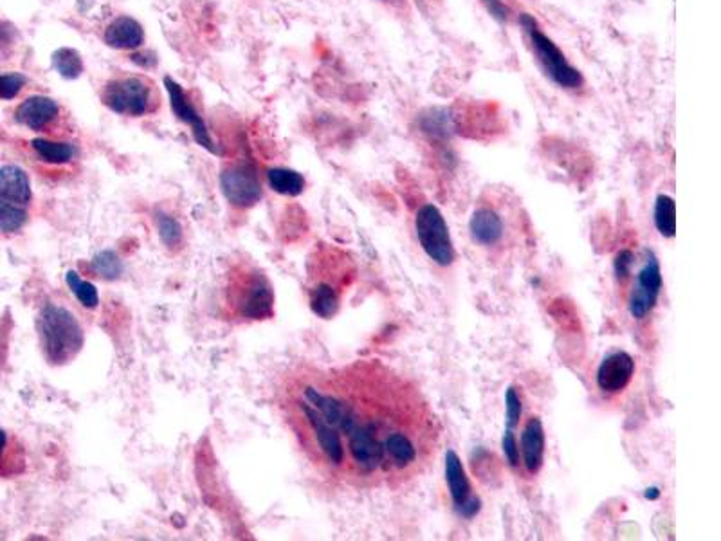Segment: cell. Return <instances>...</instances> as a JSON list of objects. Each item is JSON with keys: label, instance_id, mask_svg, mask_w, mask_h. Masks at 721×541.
<instances>
[{"label": "cell", "instance_id": "obj_1", "mask_svg": "<svg viewBox=\"0 0 721 541\" xmlns=\"http://www.w3.org/2000/svg\"><path fill=\"white\" fill-rule=\"evenodd\" d=\"M284 412L312 466L352 487H396L426 471L440 426L420 390L379 361L304 370Z\"/></svg>", "mask_w": 721, "mask_h": 541}, {"label": "cell", "instance_id": "obj_2", "mask_svg": "<svg viewBox=\"0 0 721 541\" xmlns=\"http://www.w3.org/2000/svg\"><path fill=\"white\" fill-rule=\"evenodd\" d=\"M224 302L231 318L260 322L273 316L275 291L264 271L249 262H238L227 271Z\"/></svg>", "mask_w": 721, "mask_h": 541}, {"label": "cell", "instance_id": "obj_3", "mask_svg": "<svg viewBox=\"0 0 721 541\" xmlns=\"http://www.w3.org/2000/svg\"><path fill=\"white\" fill-rule=\"evenodd\" d=\"M635 255L631 251H620L616 260V273L624 287L626 307L635 320H646L656 307L662 291V273L656 256L651 251H644L642 262L633 273Z\"/></svg>", "mask_w": 721, "mask_h": 541}, {"label": "cell", "instance_id": "obj_4", "mask_svg": "<svg viewBox=\"0 0 721 541\" xmlns=\"http://www.w3.org/2000/svg\"><path fill=\"white\" fill-rule=\"evenodd\" d=\"M354 275L350 260L339 251L323 249L310 278V309L319 318H332L341 307V295Z\"/></svg>", "mask_w": 721, "mask_h": 541}, {"label": "cell", "instance_id": "obj_5", "mask_svg": "<svg viewBox=\"0 0 721 541\" xmlns=\"http://www.w3.org/2000/svg\"><path fill=\"white\" fill-rule=\"evenodd\" d=\"M38 336L49 363L65 365L84 346V330L76 316L56 304H47L38 316Z\"/></svg>", "mask_w": 721, "mask_h": 541}, {"label": "cell", "instance_id": "obj_6", "mask_svg": "<svg viewBox=\"0 0 721 541\" xmlns=\"http://www.w3.org/2000/svg\"><path fill=\"white\" fill-rule=\"evenodd\" d=\"M519 24L528 38L530 49H532L541 71L545 73V76L561 89H566V91L581 89L585 84L581 71L577 67H574L568 62L566 55L557 47V44L548 35L543 33L537 20L532 15L523 13L519 16Z\"/></svg>", "mask_w": 721, "mask_h": 541}, {"label": "cell", "instance_id": "obj_7", "mask_svg": "<svg viewBox=\"0 0 721 541\" xmlns=\"http://www.w3.org/2000/svg\"><path fill=\"white\" fill-rule=\"evenodd\" d=\"M471 238L482 249L498 253L515 244L516 231L513 220L496 205L482 203L475 208L469 220Z\"/></svg>", "mask_w": 721, "mask_h": 541}, {"label": "cell", "instance_id": "obj_8", "mask_svg": "<svg viewBox=\"0 0 721 541\" xmlns=\"http://www.w3.org/2000/svg\"><path fill=\"white\" fill-rule=\"evenodd\" d=\"M415 229L418 242L426 255L438 265H451L455 260V247L447 224L435 205H424L415 216Z\"/></svg>", "mask_w": 721, "mask_h": 541}, {"label": "cell", "instance_id": "obj_9", "mask_svg": "<svg viewBox=\"0 0 721 541\" xmlns=\"http://www.w3.org/2000/svg\"><path fill=\"white\" fill-rule=\"evenodd\" d=\"M102 102L121 115H145L154 107V93L146 80L137 76L115 78L105 85Z\"/></svg>", "mask_w": 721, "mask_h": 541}, {"label": "cell", "instance_id": "obj_10", "mask_svg": "<svg viewBox=\"0 0 721 541\" xmlns=\"http://www.w3.org/2000/svg\"><path fill=\"white\" fill-rule=\"evenodd\" d=\"M220 188L227 203L245 210L262 199V186L251 163H238L225 168L220 175Z\"/></svg>", "mask_w": 721, "mask_h": 541}, {"label": "cell", "instance_id": "obj_11", "mask_svg": "<svg viewBox=\"0 0 721 541\" xmlns=\"http://www.w3.org/2000/svg\"><path fill=\"white\" fill-rule=\"evenodd\" d=\"M165 87H166L174 114L177 115L179 121L186 123L192 128V134H194V139L197 141V145H201L211 154H218V148H216L215 141L211 139L207 125L205 123L203 115L199 114V110L194 105V102L190 100L188 93L170 76L165 78Z\"/></svg>", "mask_w": 721, "mask_h": 541}, {"label": "cell", "instance_id": "obj_12", "mask_svg": "<svg viewBox=\"0 0 721 541\" xmlns=\"http://www.w3.org/2000/svg\"><path fill=\"white\" fill-rule=\"evenodd\" d=\"M446 480L456 511L466 518H473L480 511V500L473 496L464 466L455 451L446 455Z\"/></svg>", "mask_w": 721, "mask_h": 541}, {"label": "cell", "instance_id": "obj_13", "mask_svg": "<svg viewBox=\"0 0 721 541\" xmlns=\"http://www.w3.org/2000/svg\"><path fill=\"white\" fill-rule=\"evenodd\" d=\"M633 376L635 359L627 352L617 350L603 359L597 370V386L608 396H617L627 388Z\"/></svg>", "mask_w": 721, "mask_h": 541}, {"label": "cell", "instance_id": "obj_14", "mask_svg": "<svg viewBox=\"0 0 721 541\" xmlns=\"http://www.w3.org/2000/svg\"><path fill=\"white\" fill-rule=\"evenodd\" d=\"M545 428L539 417H530L521 433L523 467L528 476H536L545 462Z\"/></svg>", "mask_w": 721, "mask_h": 541}, {"label": "cell", "instance_id": "obj_15", "mask_svg": "<svg viewBox=\"0 0 721 541\" xmlns=\"http://www.w3.org/2000/svg\"><path fill=\"white\" fill-rule=\"evenodd\" d=\"M60 114V107L58 104L49 98V96H31L25 102H22L16 112H15V119L31 128V130H44L45 126H49Z\"/></svg>", "mask_w": 721, "mask_h": 541}, {"label": "cell", "instance_id": "obj_16", "mask_svg": "<svg viewBox=\"0 0 721 541\" xmlns=\"http://www.w3.org/2000/svg\"><path fill=\"white\" fill-rule=\"evenodd\" d=\"M145 42V31L141 24L130 16L115 18L105 31V44L112 49H137Z\"/></svg>", "mask_w": 721, "mask_h": 541}, {"label": "cell", "instance_id": "obj_17", "mask_svg": "<svg viewBox=\"0 0 721 541\" xmlns=\"http://www.w3.org/2000/svg\"><path fill=\"white\" fill-rule=\"evenodd\" d=\"M0 199L18 206L29 205L31 183L22 168L15 165H7L0 168Z\"/></svg>", "mask_w": 721, "mask_h": 541}, {"label": "cell", "instance_id": "obj_18", "mask_svg": "<svg viewBox=\"0 0 721 541\" xmlns=\"http://www.w3.org/2000/svg\"><path fill=\"white\" fill-rule=\"evenodd\" d=\"M267 183L276 194L287 197H298L305 190V177L289 168H271L267 172Z\"/></svg>", "mask_w": 721, "mask_h": 541}, {"label": "cell", "instance_id": "obj_19", "mask_svg": "<svg viewBox=\"0 0 721 541\" xmlns=\"http://www.w3.org/2000/svg\"><path fill=\"white\" fill-rule=\"evenodd\" d=\"M22 446L0 430V476H13L24 471Z\"/></svg>", "mask_w": 721, "mask_h": 541}, {"label": "cell", "instance_id": "obj_20", "mask_svg": "<svg viewBox=\"0 0 721 541\" xmlns=\"http://www.w3.org/2000/svg\"><path fill=\"white\" fill-rule=\"evenodd\" d=\"M33 150L51 165H65L71 163L76 155V148L71 143H58V141H49V139H33L31 143Z\"/></svg>", "mask_w": 721, "mask_h": 541}, {"label": "cell", "instance_id": "obj_21", "mask_svg": "<svg viewBox=\"0 0 721 541\" xmlns=\"http://www.w3.org/2000/svg\"><path fill=\"white\" fill-rule=\"evenodd\" d=\"M53 67L56 73L65 80H76L84 73V60L82 55L73 47H62L53 53Z\"/></svg>", "mask_w": 721, "mask_h": 541}, {"label": "cell", "instance_id": "obj_22", "mask_svg": "<svg viewBox=\"0 0 721 541\" xmlns=\"http://www.w3.org/2000/svg\"><path fill=\"white\" fill-rule=\"evenodd\" d=\"M655 225L660 235L671 238L676 231V206L669 195H658L655 205Z\"/></svg>", "mask_w": 721, "mask_h": 541}, {"label": "cell", "instance_id": "obj_23", "mask_svg": "<svg viewBox=\"0 0 721 541\" xmlns=\"http://www.w3.org/2000/svg\"><path fill=\"white\" fill-rule=\"evenodd\" d=\"M65 282H67V286H69V289L73 291V295L76 296V300L84 306V307H87V309H95L98 304H100V295H98V289L91 284V282H87V280H84L78 273H75V271H67V275H65Z\"/></svg>", "mask_w": 721, "mask_h": 541}, {"label": "cell", "instance_id": "obj_24", "mask_svg": "<svg viewBox=\"0 0 721 541\" xmlns=\"http://www.w3.org/2000/svg\"><path fill=\"white\" fill-rule=\"evenodd\" d=\"M27 220V214L22 206L11 205L0 199V231L15 233L18 231Z\"/></svg>", "mask_w": 721, "mask_h": 541}, {"label": "cell", "instance_id": "obj_25", "mask_svg": "<svg viewBox=\"0 0 721 541\" xmlns=\"http://www.w3.org/2000/svg\"><path fill=\"white\" fill-rule=\"evenodd\" d=\"M95 269L106 280H115L123 273V264L114 251H102L95 258Z\"/></svg>", "mask_w": 721, "mask_h": 541}, {"label": "cell", "instance_id": "obj_26", "mask_svg": "<svg viewBox=\"0 0 721 541\" xmlns=\"http://www.w3.org/2000/svg\"><path fill=\"white\" fill-rule=\"evenodd\" d=\"M157 227H159V235H161L163 242L168 247H177L181 244L183 229H181V225H179V222L175 218L161 215L157 218Z\"/></svg>", "mask_w": 721, "mask_h": 541}, {"label": "cell", "instance_id": "obj_27", "mask_svg": "<svg viewBox=\"0 0 721 541\" xmlns=\"http://www.w3.org/2000/svg\"><path fill=\"white\" fill-rule=\"evenodd\" d=\"M25 84V78L18 73L0 75V100H13L18 96Z\"/></svg>", "mask_w": 721, "mask_h": 541}, {"label": "cell", "instance_id": "obj_28", "mask_svg": "<svg viewBox=\"0 0 721 541\" xmlns=\"http://www.w3.org/2000/svg\"><path fill=\"white\" fill-rule=\"evenodd\" d=\"M506 406H507V428H516L521 419V399L513 386L506 394Z\"/></svg>", "mask_w": 721, "mask_h": 541}, {"label": "cell", "instance_id": "obj_29", "mask_svg": "<svg viewBox=\"0 0 721 541\" xmlns=\"http://www.w3.org/2000/svg\"><path fill=\"white\" fill-rule=\"evenodd\" d=\"M502 447H504V453H506V458H507L509 466L516 469L519 466V444H517V438H516L513 428H507L506 433H504Z\"/></svg>", "mask_w": 721, "mask_h": 541}, {"label": "cell", "instance_id": "obj_30", "mask_svg": "<svg viewBox=\"0 0 721 541\" xmlns=\"http://www.w3.org/2000/svg\"><path fill=\"white\" fill-rule=\"evenodd\" d=\"M484 5L487 7L489 15L498 20V22H507L509 18V7L506 5L504 0H482Z\"/></svg>", "mask_w": 721, "mask_h": 541}, {"label": "cell", "instance_id": "obj_31", "mask_svg": "<svg viewBox=\"0 0 721 541\" xmlns=\"http://www.w3.org/2000/svg\"><path fill=\"white\" fill-rule=\"evenodd\" d=\"M130 60H132L135 65L145 67V69H150V67H154V65L157 64V58H155V55H154L152 51H139V53H134V55H130Z\"/></svg>", "mask_w": 721, "mask_h": 541}, {"label": "cell", "instance_id": "obj_32", "mask_svg": "<svg viewBox=\"0 0 721 541\" xmlns=\"http://www.w3.org/2000/svg\"><path fill=\"white\" fill-rule=\"evenodd\" d=\"M11 27L5 24H0V45H5L11 42Z\"/></svg>", "mask_w": 721, "mask_h": 541}]
</instances>
